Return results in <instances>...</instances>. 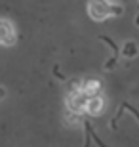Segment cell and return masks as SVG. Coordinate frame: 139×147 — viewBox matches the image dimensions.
I'll return each mask as SVG.
<instances>
[{
    "instance_id": "cell-1",
    "label": "cell",
    "mask_w": 139,
    "mask_h": 147,
    "mask_svg": "<svg viewBox=\"0 0 139 147\" xmlns=\"http://www.w3.org/2000/svg\"><path fill=\"white\" fill-rule=\"evenodd\" d=\"M112 4L111 0H90L88 2V16L93 21H105L112 17Z\"/></svg>"
},
{
    "instance_id": "cell-7",
    "label": "cell",
    "mask_w": 139,
    "mask_h": 147,
    "mask_svg": "<svg viewBox=\"0 0 139 147\" xmlns=\"http://www.w3.org/2000/svg\"><path fill=\"white\" fill-rule=\"evenodd\" d=\"M99 40H103L105 44H109V46H111V50H112V55H118V54H122V50L118 48V46H116L114 42H112L111 38H107V36H99Z\"/></svg>"
},
{
    "instance_id": "cell-5",
    "label": "cell",
    "mask_w": 139,
    "mask_h": 147,
    "mask_svg": "<svg viewBox=\"0 0 139 147\" xmlns=\"http://www.w3.org/2000/svg\"><path fill=\"white\" fill-rule=\"evenodd\" d=\"M82 90H84L88 96H95V94H101V90H103L101 80H97V78H84Z\"/></svg>"
},
{
    "instance_id": "cell-2",
    "label": "cell",
    "mask_w": 139,
    "mask_h": 147,
    "mask_svg": "<svg viewBox=\"0 0 139 147\" xmlns=\"http://www.w3.org/2000/svg\"><path fill=\"white\" fill-rule=\"evenodd\" d=\"M88 99H90V96H88L84 90H71L69 96L65 98V105H67V109H69V111L82 115V113H86Z\"/></svg>"
},
{
    "instance_id": "cell-10",
    "label": "cell",
    "mask_w": 139,
    "mask_h": 147,
    "mask_svg": "<svg viewBox=\"0 0 139 147\" xmlns=\"http://www.w3.org/2000/svg\"><path fill=\"white\" fill-rule=\"evenodd\" d=\"M4 98H6V88H4V86H0V101H2Z\"/></svg>"
},
{
    "instance_id": "cell-9",
    "label": "cell",
    "mask_w": 139,
    "mask_h": 147,
    "mask_svg": "<svg viewBox=\"0 0 139 147\" xmlns=\"http://www.w3.org/2000/svg\"><path fill=\"white\" fill-rule=\"evenodd\" d=\"M124 13V8L120 4H112V17H118Z\"/></svg>"
},
{
    "instance_id": "cell-6",
    "label": "cell",
    "mask_w": 139,
    "mask_h": 147,
    "mask_svg": "<svg viewBox=\"0 0 139 147\" xmlns=\"http://www.w3.org/2000/svg\"><path fill=\"white\" fill-rule=\"evenodd\" d=\"M137 54H139V46L135 42H132V40H128V42L122 46V55L124 57H130V59H132V57H135Z\"/></svg>"
},
{
    "instance_id": "cell-4",
    "label": "cell",
    "mask_w": 139,
    "mask_h": 147,
    "mask_svg": "<svg viewBox=\"0 0 139 147\" xmlns=\"http://www.w3.org/2000/svg\"><path fill=\"white\" fill-rule=\"evenodd\" d=\"M105 109V99H103L101 94H95V96H90L88 99V105H86V113L90 117H99Z\"/></svg>"
},
{
    "instance_id": "cell-3",
    "label": "cell",
    "mask_w": 139,
    "mask_h": 147,
    "mask_svg": "<svg viewBox=\"0 0 139 147\" xmlns=\"http://www.w3.org/2000/svg\"><path fill=\"white\" fill-rule=\"evenodd\" d=\"M15 40H17V34H15L13 23L8 17H0V46L10 48V46L15 44Z\"/></svg>"
},
{
    "instance_id": "cell-8",
    "label": "cell",
    "mask_w": 139,
    "mask_h": 147,
    "mask_svg": "<svg viewBox=\"0 0 139 147\" xmlns=\"http://www.w3.org/2000/svg\"><path fill=\"white\" fill-rule=\"evenodd\" d=\"M116 61H118V55H112L111 59L105 63V69H107V71H112V69H114V65H116Z\"/></svg>"
}]
</instances>
